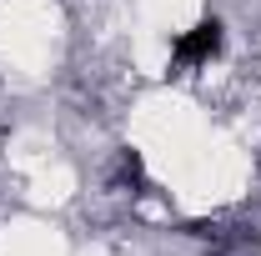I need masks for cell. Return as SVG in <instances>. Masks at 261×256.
<instances>
[{
  "mask_svg": "<svg viewBox=\"0 0 261 256\" xmlns=\"http://www.w3.org/2000/svg\"><path fill=\"white\" fill-rule=\"evenodd\" d=\"M216 50H221V20H201V25H191V31L176 40L171 61L176 65H206Z\"/></svg>",
  "mask_w": 261,
  "mask_h": 256,
  "instance_id": "6da1fadb",
  "label": "cell"
}]
</instances>
